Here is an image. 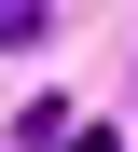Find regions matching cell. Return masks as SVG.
<instances>
[{"label":"cell","instance_id":"6da1fadb","mask_svg":"<svg viewBox=\"0 0 138 152\" xmlns=\"http://www.w3.org/2000/svg\"><path fill=\"white\" fill-rule=\"evenodd\" d=\"M55 28V0H0V42H42Z\"/></svg>","mask_w":138,"mask_h":152}]
</instances>
